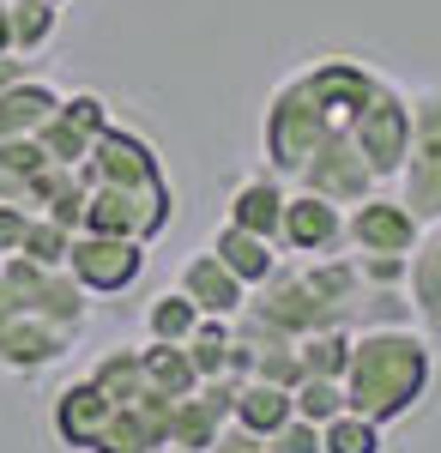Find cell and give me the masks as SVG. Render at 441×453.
<instances>
[{
  "mask_svg": "<svg viewBox=\"0 0 441 453\" xmlns=\"http://www.w3.org/2000/svg\"><path fill=\"white\" fill-rule=\"evenodd\" d=\"M109 411H115V399L103 393L97 381H73L61 399H55V435L67 441V448H97L103 423H109Z\"/></svg>",
  "mask_w": 441,
  "mask_h": 453,
  "instance_id": "14",
  "label": "cell"
},
{
  "mask_svg": "<svg viewBox=\"0 0 441 453\" xmlns=\"http://www.w3.org/2000/svg\"><path fill=\"white\" fill-rule=\"evenodd\" d=\"M321 448L327 453H381V423L344 405L333 423H321Z\"/></svg>",
  "mask_w": 441,
  "mask_h": 453,
  "instance_id": "25",
  "label": "cell"
},
{
  "mask_svg": "<svg viewBox=\"0 0 441 453\" xmlns=\"http://www.w3.org/2000/svg\"><path fill=\"white\" fill-rule=\"evenodd\" d=\"M43 164H49V151L36 145V134H12V140H0V175H6L12 188H25Z\"/></svg>",
  "mask_w": 441,
  "mask_h": 453,
  "instance_id": "30",
  "label": "cell"
},
{
  "mask_svg": "<svg viewBox=\"0 0 441 453\" xmlns=\"http://www.w3.org/2000/svg\"><path fill=\"white\" fill-rule=\"evenodd\" d=\"M61 115H67L73 127H85L91 140H97L103 127H109V104H103V97H91V91H79V97H61Z\"/></svg>",
  "mask_w": 441,
  "mask_h": 453,
  "instance_id": "33",
  "label": "cell"
},
{
  "mask_svg": "<svg viewBox=\"0 0 441 453\" xmlns=\"http://www.w3.org/2000/svg\"><path fill=\"white\" fill-rule=\"evenodd\" d=\"M278 218H284V194H278V181H267V175L242 181L236 194H230V224H242V230L278 242Z\"/></svg>",
  "mask_w": 441,
  "mask_h": 453,
  "instance_id": "18",
  "label": "cell"
},
{
  "mask_svg": "<svg viewBox=\"0 0 441 453\" xmlns=\"http://www.w3.org/2000/svg\"><path fill=\"white\" fill-rule=\"evenodd\" d=\"M19 79H31V55H12V49H6V55H0V91L19 85Z\"/></svg>",
  "mask_w": 441,
  "mask_h": 453,
  "instance_id": "34",
  "label": "cell"
},
{
  "mask_svg": "<svg viewBox=\"0 0 441 453\" xmlns=\"http://www.w3.org/2000/svg\"><path fill=\"white\" fill-rule=\"evenodd\" d=\"M0 55H6V0H0Z\"/></svg>",
  "mask_w": 441,
  "mask_h": 453,
  "instance_id": "37",
  "label": "cell"
},
{
  "mask_svg": "<svg viewBox=\"0 0 441 453\" xmlns=\"http://www.w3.org/2000/svg\"><path fill=\"white\" fill-rule=\"evenodd\" d=\"M333 134V115L321 109V97H314V85L308 79H290L278 97H272L267 109V151H272V164L278 170H303L308 164V151Z\"/></svg>",
  "mask_w": 441,
  "mask_h": 453,
  "instance_id": "2",
  "label": "cell"
},
{
  "mask_svg": "<svg viewBox=\"0 0 441 453\" xmlns=\"http://www.w3.org/2000/svg\"><path fill=\"white\" fill-rule=\"evenodd\" d=\"M36 145L49 151V164H85V151H91V134H85V127H73L67 115L55 109V115L36 127Z\"/></svg>",
  "mask_w": 441,
  "mask_h": 453,
  "instance_id": "29",
  "label": "cell"
},
{
  "mask_svg": "<svg viewBox=\"0 0 441 453\" xmlns=\"http://www.w3.org/2000/svg\"><path fill=\"white\" fill-rule=\"evenodd\" d=\"M139 357H145V381L158 387V393H170V399H188V393L200 387V369H194L188 345H164V339H151V350H139Z\"/></svg>",
  "mask_w": 441,
  "mask_h": 453,
  "instance_id": "19",
  "label": "cell"
},
{
  "mask_svg": "<svg viewBox=\"0 0 441 453\" xmlns=\"http://www.w3.org/2000/svg\"><path fill=\"white\" fill-rule=\"evenodd\" d=\"M290 405L308 423H333L344 411V381L339 375H303V381L290 387Z\"/></svg>",
  "mask_w": 441,
  "mask_h": 453,
  "instance_id": "26",
  "label": "cell"
},
{
  "mask_svg": "<svg viewBox=\"0 0 441 453\" xmlns=\"http://www.w3.org/2000/svg\"><path fill=\"white\" fill-rule=\"evenodd\" d=\"M31 218H36V211L25 206V200H0V260L25 248V230H31Z\"/></svg>",
  "mask_w": 441,
  "mask_h": 453,
  "instance_id": "32",
  "label": "cell"
},
{
  "mask_svg": "<svg viewBox=\"0 0 441 453\" xmlns=\"http://www.w3.org/2000/svg\"><path fill=\"white\" fill-rule=\"evenodd\" d=\"M0 200H19V188H12V181H6V175H0Z\"/></svg>",
  "mask_w": 441,
  "mask_h": 453,
  "instance_id": "36",
  "label": "cell"
},
{
  "mask_svg": "<svg viewBox=\"0 0 441 453\" xmlns=\"http://www.w3.org/2000/svg\"><path fill=\"white\" fill-rule=\"evenodd\" d=\"M417 236H423V224H417V211L406 200L369 194V200H357L351 218H344V242L357 248V254H411Z\"/></svg>",
  "mask_w": 441,
  "mask_h": 453,
  "instance_id": "8",
  "label": "cell"
},
{
  "mask_svg": "<svg viewBox=\"0 0 441 453\" xmlns=\"http://www.w3.org/2000/svg\"><path fill=\"white\" fill-rule=\"evenodd\" d=\"M79 170H85V181H109V188H151V181H164L158 151L139 134H121V127H103Z\"/></svg>",
  "mask_w": 441,
  "mask_h": 453,
  "instance_id": "10",
  "label": "cell"
},
{
  "mask_svg": "<svg viewBox=\"0 0 441 453\" xmlns=\"http://www.w3.org/2000/svg\"><path fill=\"white\" fill-rule=\"evenodd\" d=\"M73 339H79V333H73V326H61V320L31 314V309H12V314H6V326H0V369L31 375V369H43V363L67 357Z\"/></svg>",
  "mask_w": 441,
  "mask_h": 453,
  "instance_id": "11",
  "label": "cell"
},
{
  "mask_svg": "<svg viewBox=\"0 0 441 453\" xmlns=\"http://www.w3.org/2000/svg\"><path fill=\"white\" fill-rule=\"evenodd\" d=\"M344 134L357 140L363 164L387 181V175H399V164H406V151H411V104L393 85H375V97L357 109V121Z\"/></svg>",
  "mask_w": 441,
  "mask_h": 453,
  "instance_id": "5",
  "label": "cell"
},
{
  "mask_svg": "<svg viewBox=\"0 0 441 453\" xmlns=\"http://www.w3.org/2000/svg\"><path fill=\"white\" fill-rule=\"evenodd\" d=\"M429 387V345L411 326H369L351 339L344 363V405L375 423L406 418Z\"/></svg>",
  "mask_w": 441,
  "mask_h": 453,
  "instance_id": "1",
  "label": "cell"
},
{
  "mask_svg": "<svg viewBox=\"0 0 441 453\" xmlns=\"http://www.w3.org/2000/svg\"><path fill=\"white\" fill-rule=\"evenodd\" d=\"M139 266H145V242L134 236H103V230H79L67 248V273L91 296H115V290H128L139 279Z\"/></svg>",
  "mask_w": 441,
  "mask_h": 453,
  "instance_id": "7",
  "label": "cell"
},
{
  "mask_svg": "<svg viewBox=\"0 0 441 453\" xmlns=\"http://www.w3.org/2000/svg\"><path fill=\"white\" fill-rule=\"evenodd\" d=\"M230 418H218L212 405L200 399V387L188 393V399H175V423H170V441L175 448H194V453H205L212 441H218V429H224Z\"/></svg>",
  "mask_w": 441,
  "mask_h": 453,
  "instance_id": "23",
  "label": "cell"
},
{
  "mask_svg": "<svg viewBox=\"0 0 441 453\" xmlns=\"http://www.w3.org/2000/svg\"><path fill=\"white\" fill-rule=\"evenodd\" d=\"M175 290L200 314H218V320H236L242 303H248V284H242L218 254H194V260L182 266V284H175Z\"/></svg>",
  "mask_w": 441,
  "mask_h": 453,
  "instance_id": "13",
  "label": "cell"
},
{
  "mask_svg": "<svg viewBox=\"0 0 441 453\" xmlns=\"http://www.w3.org/2000/svg\"><path fill=\"white\" fill-rule=\"evenodd\" d=\"M399 200L417 211V224L441 218V97H417V109H411V151L399 164Z\"/></svg>",
  "mask_w": 441,
  "mask_h": 453,
  "instance_id": "4",
  "label": "cell"
},
{
  "mask_svg": "<svg viewBox=\"0 0 441 453\" xmlns=\"http://www.w3.org/2000/svg\"><path fill=\"white\" fill-rule=\"evenodd\" d=\"M344 242V211L314 194V188H297L284 194V218H278V248L284 254H333Z\"/></svg>",
  "mask_w": 441,
  "mask_h": 453,
  "instance_id": "9",
  "label": "cell"
},
{
  "mask_svg": "<svg viewBox=\"0 0 441 453\" xmlns=\"http://www.w3.org/2000/svg\"><path fill=\"white\" fill-rule=\"evenodd\" d=\"M19 200L31 211H43V218L79 230V224H85V200H91V181H85L79 164H43V170L19 188Z\"/></svg>",
  "mask_w": 441,
  "mask_h": 453,
  "instance_id": "12",
  "label": "cell"
},
{
  "mask_svg": "<svg viewBox=\"0 0 441 453\" xmlns=\"http://www.w3.org/2000/svg\"><path fill=\"white\" fill-rule=\"evenodd\" d=\"M73 236L79 230H67V224H55V218H43L36 211L31 218V230H25V260H36V266H67V248H73Z\"/></svg>",
  "mask_w": 441,
  "mask_h": 453,
  "instance_id": "28",
  "label": "cell"
},
{
  "mask_svg": "<svg viewBox=\"0 0 441 453\" xmlns=\"http://www.w3.org/2000/svg\"><path fill=\"white\" fill-rule=\"evenodd\" d=\"M212 254H218V260H224L248 290H254V284H267L272 273L284 266L278 242H272V236H254V230H242V224H224V230H218V242H212Z\"/></svg>",
  "mask_w": 441,
  "mask_h": 453,
  "instance_id": "15",
  "label": "cell"
},
{
  "mask_svg": "<svg viewBox=\"0 0 441 453\" xmlns=\"http://www.w3.org/2000/svg\"><path fill=\"white\" fill-rule=\"evenodd\" d=\"M158 453H194V448H175V441H170V448H158Z\"/></svg>",
  "mask_w": 441,
  "mask_h": 453,
  "instance_id": "38",
  "label": "cell"
},
{
  "mask_svg": "<svg viewBox=\"0 0 441 453\" xmlns=\"http://www.w3.org/2000/svg\"><path fill=\"white\" fill-rule=\"evenodd\" d=\"M230 339H236V326H230V320L200 314V326L188 333V357H194L200 381H205V375H224V363H230Z\"/></svg>",
  "mask_w": 441,
  "mask_h": 453,
  "instance_id": "24",
  "label": "cell"
},
{
  "mask_svg": "<svg viewBox=\"0 0 441 453\" xmlns=\"http://www.w3.org/2000/svg\"><path fill=\"white\" fill-rule=\"evenodd\" d=\"M55 6H61V0H55Z\"/></svg>",
  "mask_w": 441,
  "mask_h": 453,
  "instance_id": "39",
  "label": "cell"
},
{
  "mask_svg": "<svg viewBox=\"0 0 441 453\" xmlns=\"http://www.w3.org/2000/svg\"><path fill=\"white\" fill-rule=\"evenodd\" d=\"M91 381H97L115 405H134L139 393H151V381H145V357H139V350H109L97 369H91Z\"/></svg>",
  "mask_w": 441,
  "mask_h": 453,
  "instance_id": "22",
  "label": "cell"
},
{
  "mask_svg": "<svg viewBox=\"0 0 441 453\" xmlns=\"http://www.w3.org/2000/svg\"><path fill=\"white\" fill-rule=\"evenodd\" d=\"M19 309V303H12V290H6V279H0V326H6V314Z\"/></svg>",
  "mask_w": 441,
  "mask_h": 453,
  "instance_id": "35",
  "label": "cell"
},
{
  "mask_svg": "<svg viewBox=\"0 0 441 453\" xmlns=\"http://www.w3.org/2000/svg\"><path fill=\"white\" fill-rule=\"evenodd\" d=\"M351 326H314L297 339V357H303V375H339L344 381V363H351Z\"/></svg>",
  "mask_w": 441,
  "mask_h": 453,
  "instance_id": "21",
  "label": "cell"
},
{
  "mask_svg": "<svg viewBox=\"0 0 441 453\" xmlns=\"http://www.w3.org/2000/svg\"><path fill=\"white\" fill-rule=\"evenodd\" d=\"M55 109H61V97H55L49 85H36V79L6 85V91H0V140H12V134H36Z\"/></svg>",
  "mask_w": 441,
  "mask_h": 453,
  "instance_id": "17",
  "label": "cell"
},
{
  "mask_svg": "<svg viewBox=\"0 0 441 453\" xmlns=\"http://www.w3.org/2000/svg\"><path fill=\"white\" fill-rule=\"evenodd\" d=\"M55 0H6V49L12 55H36L55 36Z\"/></svg>",
  "mask_w": 441,
  "mask_h": 453,
  "instance_id": "20",
  "label": "cell"
},
{
  "mask_svg": "<svg viewBox=\"0 0 441 453\" xmlns=\"http://www.w3.org/2000/svg\"><path fill=\"white\" fill-rule=\"evenodd\" d=\"M375 181H381V175L363 164V151H357V140H351L344 127H333L327 140L308 151V164L297 170V188H314V194H327L333 206H357V200H369Z\"/></svg>",
  "mask_w": 441,
  "mask_h": 453,
  "instance_id": "6",
  "label": "cell"
},
{
  "mask_svg": "<svg viewBox=\"0 0 441 453\" xmlns=\"http://www.w3.org/2000/svg\"><path fill=\"white\" fill-rule=\"evenodd\" d=\"M260 448H267V453H327V448H321V423L297 418V411H290V418L278 423V429H272V435L260 441Z\"/></svg>",
  "mask_w": 441,
  "mask_h": 453,
  "instance_id": "31",
  "label": "cell"
},
{
  "mask_svg": "<svg viewBox=\"0 0 441 453\" xmlns=\"http://www.w3.org/2000/svg\"><path fill=\"white\" fill-rule=\"evenodd\" d=\"M297 405H290V387H278V381H260V375H248V381H236V405H230V418L248 429V435H260L267 441L278 423L290 418Z\"/></svg>",
  "mask_w": 441,
  "mask_h": 453,
  "instance_id": "16",
  "label": "cell"
},
{
  "mask_svg": "<svg viewBox=\"0 0 441 453\" xmlns=\"http://www.w3.org/2000/svg\"><path fill=\"white\" fill-rule=\"evenodd\" d=\"M0 279H6V290H12V303L31 314H49V320H61V326H85V284L73 279L67 266H36V260H25V254H6L0 260Z\"/></svg>",
  "mask_w": 441,
  "mask_h": 453,
  "instance_id": "3",
  "label": "cell"
},
{
  "mask_svg": "<svg viewBox=\"0 0 441 453\" xmlns=\"http://www.w3.org/2000/svg\"><path fill=\"white\" fill-rule=\"evenodd\" d=\"M260 453H267V448H260Z\"/></svg>",
  "mask_w": 441,
  "mask_h": 453,
  "instance_id": "40",
  "label": "cell"
},
{
  "mask_svg": "<svg viewBox=\"0 0 441 453\" xmlns=\"http://www.w3.org/2000/svg\"><path fill=\"white\" fill-rule=\"evenodd\" d=\"M145 326H151V339H164V345H188V333L200 326V309H194L182 290H170V296H158V303L145 309Z\"/></svg>",
  "mask_w": 441,
  "mask_h": 453,
  "instance_id": "27",
  "label": "cell"
}]
</instances>
